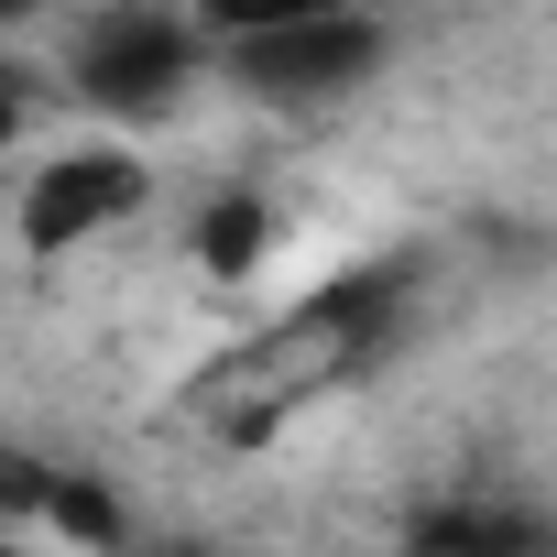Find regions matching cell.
<instances>
[{
	"label": "cell",
	"instance_id": "8992f818",
	"mask_svg": "<svg viewBox=\"0 0 557 557\" xmlns=\"http://www.w3.org/2000/svg\"><path fill=\"white\" fill-rule=\"evenodd\" d=\"M557 524L546 513H513V503H459V513H416V546H546Z\"/></svg>",
	"mask_w": 557,
	"mask_h": 557
},
{
	"label": "cell",
	"instance_id": "6da1fadb",
	"mask_svg": "<svg viewBox=\"0 0 557 557\" xmlns=\"http://www.w3.org/2000/svg\"><path fill=\"white\" fill-rule=\"evenodd\" d=\"M405 350V273H339V285H307L296 307H273L197 394V416L219 437H273L285 416L372 383Z\"/></svg>",
	"mask_w": 557,
	"mask_h": 557
},
{
	"label": "cell",
	"instance_id": "277c9868",
	"mask_svg": "<svg viewBox=\"0 0 557 557\" xmlns=\"http://www.w3.org/2000/svg\"><path fill=\"white\" fill-rule=\"evenodd\" d=\"M153 208V164H143V143L132 132H88V143H55L34 175H23V208H12V230H23V251H88V240H110V230H132Z\"/></svg>",
	"mask_w": 557,
	"mask_h": 557
},
{
	"label": "cell",
	"instance_id": "52a82bcc",
	"mask_svg": "<svg viewBox=\"0 0 557 557\" xmlns=\"http://www.w3.org/2000/svg\"><path fill=\"white\" fill-rule=\"evenodd\" d=\"M318 12H361V0H197L208 45H230V34H285V23H318Z\"/></svg>",
	"mask_w": 557,
	"mask_h": 557
},
{
	"label": "cell",
	"instance_id": "7a4b0ae2",
	"mask_svg": "<svg viewBox=\"0 0 557 557\" xmlns=\"http://www.w3.org/2000/svg\"><path fill=\"white\" fill-rule=\"evenodd\" d=\"M197 88H219V45L197 23V0H99L55 45V99H77L110 132H153Z\"/></svg>",
	"mask_w": 557,
	"mask_h": 557
},
{
	"label": "cell",
	"instance_id": "5b68a950",
	"mask_svg": "<svg viewBox=\"0 0 557 557\" xmlns=\"http://www.w3.org/2000/svg\"><path fill=\"white\" fill-rule=\"evenodd\" d=\"M262 240H273V208H262V197H219V208L197 219V273L240 285V273L262 262Z\"/></svg>",
	"mask_w": 557,
	"mask_h": 557
},
{
	"label": "cell",
	"instance_id": "3957f363",
	"mask_svg": "<svg viewBox=\"0 0 557 557\" xmlns=\"http://www.w3.org/2000/svg\"><path fill=\"white\" fill-rule=\"evenodd\" d=\"M383 66H394V34H383L372 0H361V12H318V23H285V34H230V45H219V88H230V99L296 110V121L361 99Z\"/></svg>",
	"mask_w": 557,
	"mask_h": 557
},
{
	"label": "cell",
	"instance_id": "ba28073f",
	"mask_svg": "<svg viewBox=\"0 0 557 557\" xmlns=\"http://www.w3.org/2000/svg\"><path fill=\"white\" fill-rule=\"evenodd\" d=\"M45 88H55V77H34V66L12 55V34H0V153H12V143L34 132V110H45Z\"/></svg>",
	"mask_w": 557,
	"mask_h": 557
},
{
	"label": "cell",
	"instance_id": "9c48e42d",
	"mask_svg": "<svg viewBox=\"0 0 557 557\" xmlns=\"http://www.w3.org/2000/svg\"><path fill=\"white\" fill-rule=\"evenodd\" d=\"M55 12H77V0H0V34H34V23H55Z\"/></svg>",
	"mask_w": 557,
	"mask_h": 557
}]
</instances>
